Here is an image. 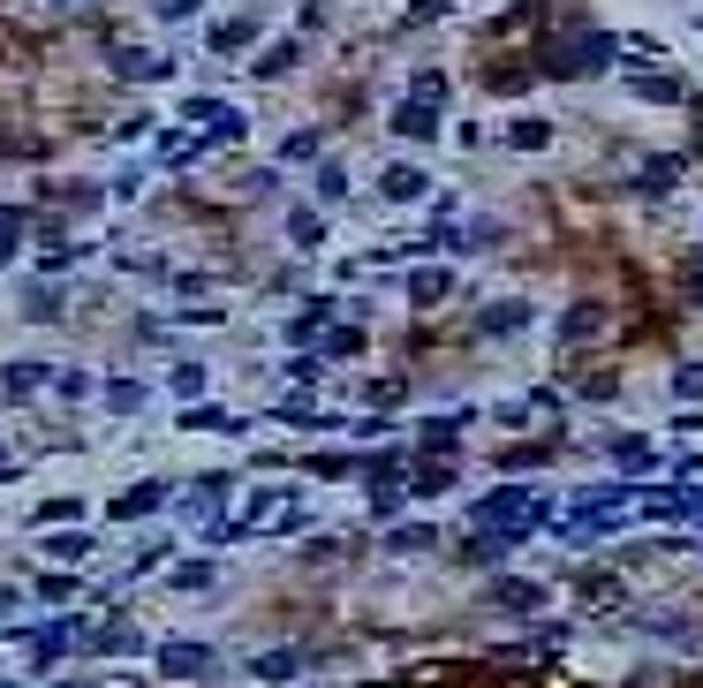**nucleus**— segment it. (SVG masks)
<instances>
[{"mask_svg": "<svg viewBox=\"0 0 703 688\" xmlns=\"http://www.w3.org/2000/svg\"><path fill=\"white\" fill-rule=\"evenodd\" d=\"M530 515H537V507L522 492H492V499H484V522H530Z\"/></svg>", "mask_w": 703, "mask_h": 688, "instance_id": "f257e3e1", "label": "nucleus"}, {"mask_svg": "<svg viewBox=\"0 0 703 688\" xmlns=\"http://www.w3.org/2000/svg\"><path fill=\"white\" fill-rule=\"evenodd\" d=\"M522 318H530L522 303H492V310H484V333H507V326H522Z\"/></svg>", "mask_w": 703, "mask_h": 688, "instance_id": "f03ea898", "label": "nucleus"}, {"mask_svg": "<svg viewBox=\"0 0 703 688\" xmlns=\"http://www.w3.org/2000/svg\"><path fill=\"white\" fill-rule=\"evenodd\" d=\"M499 605H507V613H530V605H537V583H499Z\"/></svg>", "mask_w": 703, "mask_h": 688, "instance_id": "7ed1b4c3", "label": "nucleus"}, {"mask_svg": "<svg viewBox=\"0 0 703 688\" xmlns=\"http://www.w3.org/2000/svg\"><path fill=\"white\" fill-rule=\"evenodd\" d=\"M401 129H409V137H431L439 121H431V106H401Z\"/></svg>", "mask_w": 703, "mask_h": 688, "instance_id": "20e7f679", "label": "nucleus"}, {"mask_svg": "<svg viewBox=\"0 0 703 688\" xmlns=\"http://www.w3.org/2000/svg\"><path fill=\"white\" fill-rule=\"evenodd\" d=\"M386 197H424V174H409V167L386 174Z\"/></svg>", "mask_w": 703, "mask_h": 688, "instance_id": "39448f33", "label": "nucleus"}, {"mask_svg": "<svg viewBox=\"0 0 703 688\" xmlns=\"http://www.w3.org/2000/svg\"><path fill=\"white\" fill-rule=\"evenodd\" d=\"M167 666H174V673H197V666H205V651H197V643H174Z\"/></svg>", "mask_w": 703, "mask_h": 688, "instance_id": "423d86ee", "label": "nucleus"}]
</instances>
